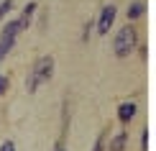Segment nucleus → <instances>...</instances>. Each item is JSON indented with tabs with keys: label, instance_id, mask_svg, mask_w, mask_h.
Wrapping results in <instances>:
<instances>
[{
	"label": "nucleus",
	"instance_id": "1",
	"mask_svg": "<svg viewBox=\"0 0 156 151\" xmlns=\"http://www.w3.org/2000/svg\"><path fill=\"white\" fill-rule=\"evenodd\" d=\"M54 69H56V59L51 54H41L36 59L34 64H31V69L26 72V80H23V87L28 95H34L41 84L51 82V77H54Z\"/></svg>",
	"mask_w": 156,
	"mask_h": 151
},
{
	"label": "nucleus",
	"instance_id": "2",
	"mask_svg": "<svg viewBox=\"0 0 156 151\" xmlns=\"http://www.w3.org/2000/svg\"><path fill=\"white\" fill-rule=\"evenodd\" d=\"M138 44H141L138 26L123 23V26L115 28V34H113V54H115V59H128L138 49Z\"/></svg>",
	"mask_w": 156,
	"mask_h": 151
},
{
	"label": "nucleus",
	"instance_id": "3",
	"mask_svg": "<svg viewBox=\"0 0 156 151\" xmlns=\"http://www.w3.org/2000/svg\"><path fill=\"white\" fill-rule=\"evenodd\" d=\"M118 13H120V8H118L115 3H105V5H102L100 13L95 16V34H97V36H108L110 31L115 28Z\"/></svg>",
	"mask_w": 156,
	"mask_h": 151
},
{
	"label": "nucleus",
	"instance_id": "4",
	"mask_svg": "<svg viewBox=\"0 0 156 151\" xmlns=\"http://www.w3.org/2000/svg\"><path fill=\"white\" fill-rule=\"evenodd\" d=\"M38 8H41V5H38L36 0H28V3L21 8V13L16 16V18H18V26H21V34H23V31H28L31 26H34V18H36Z\"/></svg>",
	"mask_w": 156,
	"mask_h": 151
},
{
	"label": "nucleus",
	"instance_id": "5",
	"mask_svg": "<svg viewBox=\"0 0 156 151\" xmlns=\"http://www.w3.org/2000/svg\"><path fill=\"white\" fill-rule=\"evenodd\" d=\"M136 115H138V102H136V100H123L118 105V123L123 128L131 126V123L136 120Z\"/></svg>",
	"mask_w": 156,
	"mask_h": 151
},
{
	"label": "nucleus",
	"instance_id": "6",
	"mask_svg": "<svg viewBox=\"0 0 156 151\" xmlns=\"http://www.w3.org/2000/svg\"><path fill=\"white\" fill-rule=\"evenodd\" d=\"M146 3H144V0H131V3H128V8L126 10H123V16H126V23H138L141 21V18H144L146 16Z\"/></svg>",
	"mask_w": 156,
	"mask_h": 151
},
{
	"label": "nucleus",
	"instance_id": "7",
	"mask_svg": "<svg viewBox=\"0 0 156 151\" xmlns=\"http://www.w3.org/2000/svg\"><path fill=\"white\" fill-rule=\"evenodd\" d=\"M18 36H21V26H18L16 16H10L8 21L0 23V38H13V41H18Z\"/></svg>",
	"mask_w": 156,
	"mask_h": 151
},
{
	"label": "nucleus",
	"instance_id": "8",
	"mask_svg": "<svg viewBox=\"0 0 156 151\" xmlns=\"http://www.w3.org/2000/svg\"><path fill=\"white\" fill-rule=\"evenodd\" d=\"M128 146V128H120L113 133V138H108V151H126Z\"/></svg>",
	"mask_w": 156,
	"mask_h": 151
},
{
	"label": "nucleus",
	"instance_id": "9",
	"mask_svg": "<svg viewBox=\"0 0 156 151\" xmlns=\"http://www.w3.org/2000/svg\"><path fill=\"white\" fill-rule=\"evenodd\" d=\"M95 36V18H87V21L82 23V34H80V41L82 44H90Z\"/></svg>",
	"mask_w": 156,
	"mask_h": 151
},
{
	"label": "nucleus",
	"instance_id": "10",
	"mask_svg": "<svg viewBox=\"0 0 156 151\" xmlns=\"http://www.w3.org/2000/svg\"><path fill=\"white\" fill-rule=\"evenodd\" d=\"M13 49H16V41H13V38H0V64L10 56Z\"/></svg>",
	"mask_w": 156,
	"mask_h": 151
},
{
	"label": "nucleus",
	"instance_id": "11",
	"mask_svg": "<svg viewBox=\"0 0 156 151\" xmlns=\"http://www.w3.org/2000/svg\"><path fill=\"white\" fill-rule=\"evenodd\" d=\"M108 138H110V128H102L100 133H97V138H95V146H92V151H105V146H108Z\"/></svg>",
	"mask_w": 156,
	"mask_h": 151
},
{
	"label": "nucleus",
	"instance_id": "12",
	"mask_svg": "<svg viewBox=\"0 0 156 151\" xmlns=\"http://www.w3.org/2000/svg\"><path fill=\"white\" fill-rule=\"evenodd\" d=\"M13 8H16V3H13V0H0V23L8 21V18L13 16Z\"/></svg>",
	"mask_w": 156,
	"mask_h": 151
},
{
	"label": "nucleus",
	"instance_id": "13",
	"mask_svg": "<svg viewBox=\"0 0 156 151\" xmlns=\"http://www.w3.org/2000/svg\"><path fill=\"white\" fill-rule=\"evenodd\" d=\"M36 16H38V31L44 34V31H46V26H49V10H46V8H38Z\"/></svg>",
	"mask_w": 156,
	"mask_h": 151
},
{
	"label": "nucleus",
	"instance_id": "14",
	"mask_svg": "<svg viewBox=\"0 0 156 151\" xmlns=\"http://www.w3.org/2000/svg\"><path fill=\"white\" fill-rule=\"evenodd\" d=\"M8 90H10V77L5 74V72H0V97L8 92Z\"/></svg>",
	"mask_w": 156,
	"mask_h": 151
},
{
	"label": "nucleus",
	"instance_id": "15",
	"mask_svg": "<svg viewBox=\"0 0 156 151\" xmlns=\"http://www.w3.org/2000/svg\"><path fill=\"white\" fill-rule=\"evenodd\" d=\"M141 151H148V126L141 128Z\"/></svg>",
	"mask_w": 156,
	"mask_h": 151
},
{
	"label": "nucleus",
	"instance_id": "16",
	"mask_svg": "<svg viewBox=\"0 0 156 151\" xmlns=\"http://www.w3.org/2000/svg\"><path fill=\"white\" fill-rule=\"evenodd\" d=\"M0 151H16V141H13V138H5L3 143H0Z\"/></svg>",
	"mask_w": 156,
	"mask_h": 151
},
{
	"label": "nucleus",
	"instance_id": "17",
	"mask_svg": "<svg viewBox=\"0 0 156 151\" xmlns=\"http://www.w3.org/2000/svg\"><path fill=\"white\" fill-rule=\"evenodd\" d=\"M54 151H67V146H64V141H59V143H56V146H54Z\"/></svg>",
	"mask_w": 156,
	"mask_h": 151
}]
</instances>
